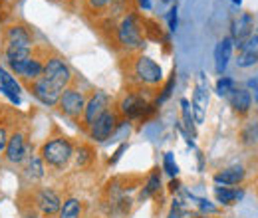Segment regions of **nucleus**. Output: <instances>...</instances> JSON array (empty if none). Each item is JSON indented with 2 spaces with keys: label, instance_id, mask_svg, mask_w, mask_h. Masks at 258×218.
I'll list each match as a JSON object with an SVG mask.
<instances>
[{
  "label": "nucleus",
  "instance_id": "1",
  "mask_svg": "<svg viewBox=\"0 0 258 218\" xmlns=\"http://www.w3.org/2000/svg\"><path fill=\"white\" fill-rule=\"evenodd\" d=\"M34 40L28 28L14 24L8 26L4 32V60L8 67H14L18 63L26 62L34 54Z\"/></svg>",
  "mask_w": 258,
  "mask_h": 218
},
{
  "label": "nucleus",
  "instance_id": "2",
  "mask_svg": "<svg viewBox=\"0 0 258 218\" xmlns=\"http://www.w3.org/2000/svg\"><path fill=\"white\" fill-rule=\"evenodd\" d=\"M42 161L52 169H64L74 157V145L68 137H52L40 147Z\"/></svg>",
  "mask_w": 258,
  "mask_h": 218
},
{
  "label": "nucleus",
  "instance_id": "3",
  "mask_svg": "<svg viewBox=\"0 0 258 218\" xmlns=\"http://www.w3.org/2000/svg\"><path fill=\"white\" fill-rule=\"evenodd\" d=\"M117 40L121 48L129 54L139 52L143 48L145 38H143V28L137 14H125L121 18V22L117 24Z\"/></svg>",
  "mask_w": 258,
  "mask_h": 218
},
{
  "label": "nucleus",
  "instance_id": "4",
  "mask_svg": "<svg viewBox=\"0 0 258 218\" xmlns=\"http://www.w3.org/2000/svg\"><path fill=\"white\" fill-rule=\"evenodd\" d=\"M131 74L141 86L155 88L163 82V69L157 62H153L149 56H135L131 63Z\"/></svg>",
  "mask_w": 258,
  "mask_h": 218
},
{
  "label": "nucleus",
  "instance_id": "5",
  "mask_svg": "<svg viewBox=\"0 0 258 218\" xmlns=\"http://www.w3.org/2000/svg\"><path fill=\"white\" fill-rule=\"evenodd\" d=\"M44 78L48 82H52L58 90L64 92L66 88H70L72 80H74V74H72V67L68 65L62 56H50L44 60Z\"/></svg>",
  "mask_w": 258,
  "mask_h": 218
},
{
  "label": "nucleus",
  "instance_id": "6",
  "mask_svg": "<svg viewBox=\"0 0 258 218\" xmlns=\"http://www.w3.org/2000/svg\"><path fill=\"white\" fill-rule=\"evenodd\" d=\"M117 111L123 117H127V119H147L155 111V105L153 103H147V99L141 94L131 92V94H127L119 101Z\"/></svg>",
  "mask_w": 258,
  "mask_h": 218
},
{
  "label": "nucleus",
  "instance_id": "7",
  "mask_svg": "<svg viewBox=\"0 0 258 218\" xmlns=\"http://www.w3.org/2000/svg\"><path fill=\"white\" fill-rule=\"evenodd\" d=\"M86 101H88V97H86L84 92H80L78 88H66L62 95H60V101H58L56 107L64 113L66 117H70L74 121H80L82 115H84Z\"/></svg>",
  "mask_w": 258,
  "mask_h": 218
},
{
  "label": "nucleus",
  "instance_id": "8",
  "mask_svg": "<svg viewBox=\"0 0 258 218\" xmlns=\"http://www.w3.org/2000/svg\"><path fill=\"white\" fill-rule=\"evenodd\" d=\"M109 105H111V97L105 94V92H101V90L94 92V94L88 97L86 107H84V115H82V123H84V127L90 129V127L96 123L97 119H99L107 109H111Z\"/></svg>",
  "mask_w": 258,
  "mask_h": 218
},
{
  "label": "nucleus",
  "instance_id": "9",
  "mask_svg": "<svg viewBox=\"0 0 258 218\" xmlns=\"http://www.w3.org/2000/svg\"><path fill=\"white\" fill-rule=\"evenodd\" d=\"M34 204H36L40 216L52 218V216H58L60 206H62V198H60V194L54 188L44 187V188H38L34 192Z\"/></svg>",
  "mask_w": 258,
  "mask_h": 218
},
{
  "label": "nucleus",
  "instance_id": "10",
  "mask_svg": "<svg viewBox=\"0 0 258 218\" xmlns=\"http://www.w3.org/2000/svg\"><path fill=\"white\" fill-rule=\"evenodd\" d=\"M30 151H32V147L28 145L26 135L22 131H14L8 137V145H6V151H4V159L10 165H22L28 159Z\"/></svg>",
  "mask_w": 258,
  "mask_h": 218
},
{
  "label": "nucleus",
  "instance_id": "11",
  "mask_svg": "<svg viewBox=\"0 0 258 218\" xmlns=\"http://www.w3.org/2000/svg\"><path fill=\"white\" fill-rule=\"evenodd\" d=\"M117 125H119V111H115V109H107V111L97 119L96 123L88 129V131H90V139H94V141H97V143L107 141V139L115 133Z\"/></svg>",
  "mask_w": 258,
  "mask_h": 218
},
{
  "label": "nucleus",
  "instance_id": "12",
  "mask_svg": "<svg viewBox=\"0 0 258 218\" xmlns=\"http://www.w3.org/2000/svg\"><path fill=\"white\" fill-rule=\"evenodd\" d=\"M28 88H30V92L32 95L42 103V105H46V107H56L58 105V101H60V95H62V90H58L52 82H48L44 76L42 78H38V80H34L28 84Z\"/></svg>",
  "mask_w": 258,
  "mask_h": 218
},
{
  "label": "nucleus",
  "instance_id": "13",
  "mask_svg": "<svg viewBox=\"0 0 258 218\" xmlns=\"http://www.w3.org/2000/svg\"><path fill=\"white\" fill-rule=\"evenodd\" d=\"M12 69V74H16L20 80H24V82H34V80H38V78H42L44 76V62L40 60V58H28L26 62L18 63V65H14V67H10Z\"/></svg>",
  "mask_w": 258,
  "mask_h": 218
},
{
  "label": "nucleus",
  "instance_id": "14",
  "mask_svg": "<svg viewBox=\"0 0 258 218\" xmlns=\"http://www.w3.org/2000/svg\"><path fill=\"white\" fill-rule=\"evenodd\" d=\"M238 46V67H248L258 62V36H248L244 42L236 44Z\"/></svg>",
  "mask_w": 258,
  "mask_h": 218
},
{
  "label": "nucleus",
  "instance_id": "15",
  "mask_svg": "<svg viewBox=\"0 0 258 218\" xmlns=\"http://www.w3.org/2000/svg\"><path fill=\"white\" fill-rule=\"evenodd\" d=\"M207 105H209V92L201 80V84L195 88L193 101H191V113H193L195 123H203L207 115Z\"/></svg>",
  "mask_w": 258,
  "mask_h": 218
},
{
  "label": "nucleus",
  "instance_id": "16",
  "mask_svg": "<svg viewBox=\"0 0 258 218\" xmlns=\"http://www.w3.org/2000/svg\"><path fill=\"white\" fill-rule=\"evenodd\" d=\"M226 97H228L230 107L234 109V113H238V115H242V117L250 113V109H252V95H250L248 90L234 88Z\"/></svg>",
  "mask_w": 258,
  "mask_h": 218
},
{
  "label": "nucleus",
  "instance_id": "17",
  "mask_svg": "<svg viewBox=\"0 0 258 218\" xmlns=\"http://www.w3.org/2000/svg\"><path fill=\"white\" fill-rule=\"evenodd\" d=\"M24 165V177L30 181V183H38L46 177V163L42 161L40 155H28V159L22 163Z\"/></svg>",
  "mask_w": 258,
  "mask_h": 218
},
{
  "label": "nucleus",
  "instance_id": "18",
  "mask_svg": "<svg viewBox=\"0 0 258 218\" xmlns=\"http://www.w3.org/2000/svg\"><path fill=\"white\" fill-rule=\"evenodd\" d=\"M0 92L6 95L12 103L20 105V84L16 82V78L12 74H8L6 69L0 71Z\"/></svg>",
  "mask_w": 258,
  "mask_h": 218
},
{
  "label": "nucleus",
  "instance_id": "19",
  "mask_svg": "<svg viewBox=\"0 0 258 218\" xmlns=\"http://www.w3.org/2000/svg\"><path fill=\"white\" fill-rule=\"evenodd\" d=\"M246 177V171L242 167H228V169H223L221 173L215 175V183L217 185H223V187H234V185H240Z\"/></svg>",
  "mask_w": 258,
  "mask_h": 218
},
{
  "label": "nucleus",
  "instance_id": "20",
  "mask_svg": "<svg viewBox=\"0 0 258 218\" xmlns=\"http://www.w3.org/2000/svg\"><path fill=\"white\" fill-rule=\"evenodd\" d=\"M252 28H254V18H252V14L244 12L242 16H238V20H234V24H232V34H234L236 44H240V42H244L248 36H252Z\"/></svg>",
  "mask_w": 258,
  "mask_h": 218
},
{
  "label": "nucleus",
  "instance_id": "21",
  "mask_svg": "<svg viewBox=\"0 0 258 218\" xmlns=\"http://www.w3.org/2000/svg\"><path fill=\"white\" fill-rule=\"evenodd\" d=\"M230 56H232V38H223L215 50V65H217L219 74H223L226 69Z\"/></svg>",
  "mask_w": 258,
  "mask_h": 218
},
{
  "label": "nucleus",
  "instance_id": "22",
  "mask_svg": "<svg viewBox=\"0 0 258 218\" xmlns=\"http://www.w3.org/2000/svg\"><path fill=\"white\" fill-rule=\"evenodd\" d=\"M84 214V202L76 196H68L62 200L58 218H82Z\"/></svg>",
  "mask_w": 258,
  "mask_h": 218
},
{
  "label": "nucleus",
  "instance_id": "23",
  "mask_svg": "<svg viewBox=\"0 0 258 218\" xmlns=\"http://www.w3.org/2000/svg\"><path fill=\"white\" fill-rule=\"evenodd\" d=\"M159 190H161V173H159V171H153V173L147 177V181H145V185H143V190L139 192V200H147V198L155 196Z\"/></svg>",
  "mask_w": 258,
  "mask_h": 218
},
{
  "label": "nucleus",
  "instance_id": "24",
  "mask_svg": "<svg viewBox=\"0 0 258 218\" xmlns=\"http://www.w3.org/2000/svg\"><path fill=\"white\" fill-rule=\"evenodd\" d=\"M242 190H236V188H230V187H215V198L225 204V206H230L234 202H238L242 198Z\"/></svg>",
  "mask_w": 258,
  "mask_h": 218
},
{
  "label": "nucleus",
  "instance_id": "25",
  "mask_svg": "<svg viewBox=\"0 0 258 218\" xmlns=\"http://www.w3.org/2000/svg\"><path fill=\"white\" fill-rule=\"evenodd\" d=\"M94 149L90 147V145H80L78 147V151H76V165L78 167H88L92 161H94Z\"/></svg>",
  "mask_w": 258,
  "mask_h": 218
},
{
  "label": "nucleus",
  "instance_id": "26",
  "mask_svg": "<svg viewBox=\"0 0 258 218\" xmlns=\"http://www.w3.org/2000/svg\"><path fill=\"white\" fill-rule=\"evenodd\" d=\"M173 88H175V71L171 74V78L167 80V84L163 86L161 90V95L157 97V101H155V105H161V103H165L169 97H171V94H173Z\"/></svg>",
  "mask_w": 258,
  "mask_h": 218
},
{
  "label": "nucleus",
  "instance_id": "27",
  "mask_svg": "<svg viewBox=\"0 0 258 218\" xmlns=\"http://www.w3.org/2000/svg\"><path fill=\"white\" fill-rule=\"evenodd\" d=\"M163 169H165V173L169 175V177H177L179 175V167H177V163H175V159H173V153H165L163 157Z\"/></svg>",
  "mask_w": 258,
  "mask_h": 218
},
{
  "label": "nucleus",
  "instance_id": "28",
  "mask_svg": "<svg viewBox=\"0 0 258 218\" xmlns=\"http://www.w3.org/2000/svg\"><path fill=\"white\" fill-rule=\"evenodd\" d=\"M111 4H113V0H86V8L90 12H96V14L107 10Z\"/></svg>",
  "mask_w": 258,
  "mask_h": 218
},
{
  "label": "nucleus",
  "instance_id": "29",
  "mask_svg": "<svg viewBox=\"0 0 258 218\" xmlns=\"http://www.w3.org/2000/svg\"><path fill=\"white\" fill-rule=\"evenodd\" d=\"M236 88V84H234V80H230V78H221L219 82H217V94L219 95H228L232 90Z\"/></svg>",
  "mask_w": 258,
  "mask_h": 218
},
{
  "label": "nucleus",
  "instance_id": "30",
  "mask_svg": "<svg viewBox=\"0 0 258 218\" xmlns=\"http://www.w3.org/2000/svg\"><path fill=\"white\" fill-rule=\"evenodd\" d=\"M181 107H183V117H185V125H187V129H189V133L195 137V127H193V113H191V105H189V101L187 99H181Z\"/></svg>",
  "mask_w": 258,
  "mask_h": 218
},
{
  "label": "nucleus",
  "instance_id": "31",
  "mask_svg": "<svg viewBox=\"0 0 258 218\" xmlns=\"http://www.w3.org/2000/svg\"><path fill=\"white\" fill-rule=\"evenodd\" d=\"M199 208H201L203 214H217V210H219L217 206H213V204H211L209 200H205V198L199 200Z\"/></svg>",
  "mask_w": 258,
  "mask_h": 218
},
{
  "label": "nucleus",
  "instance_id": "32",
  "mask_svg": "<svg viewBox=\"0 0 258 218\" xmlns=\"http://www.w3.org/2000/svg\"><path fill=\"white\" fill-rule=\"evenodd\" d=\"M8 131L6 127H0V157H4V151H6V145H8Z\"/></svg>",
  "mask_w": 258,
  "mask_h": 218
},
{
  "label": "nucleus",
  "instance_id": "33",
  "mask_svg": "<svg viewBox=\"0 0 258 218\" xmlns=\"http://www.w3.org/2000/svg\"><path fill=\"white\" fill-rule=\"evenodd\" d=\"M169 30L171 32L177 30V6H173L169 10Z\"/></svg>",
  "mask_w": 258,
  "mask_h": 218
},
{
  "label": "nucleus",
  "instance_id": "34",
  "mask_svg": "<svg viewBox=\"0 0 258 218\" xmlns=\"http://www.w3.org/2000/svg\"><path fill=\"white\" fill-rule=\"evenodd\" d=\"M125 149H127V143H123V145H121V147H119V149L115 151L113 159H109V165H115V163H117V161L121 159V155H123V151H125Z\"/></svg>",
  "mask_w": 258,
  "mask_h": 218
},
{
  "label": "nucleus",
  "instance_id": "35",
  "mask_svg": "<svg viewBox=\"0 0 258 218\" xmlns=\"http://www.w3.org/2000/svg\"><path fill=\"white\" fill-rule=\"evenodd\" d=\"M179 188H181V183H179V181H175V179H173V181L169 183V190H171V192H177Z\"/></svg>",
  "mask_w": 258,
  "mask_h": 218
},
{
  "label": "nucleus",
  "instance_id": "36",
  "mask_svg": "<svg viewBox=\"0 0 258 218\" xmlns=\"http://www.w3.org/2000/svg\"><path fill=\"white\" fill-rule=\"evenodd\" d=\"M181 216H183V212H181V208H175V206H173V210L169 212V218H181Z\"/></svg>",
  "mask_w": 258,
  "mask_h": 218
},
{
  "label": "nucleus",
  "instance_id": "37",
  "mask_svg": "<svg viewBox=\"0 0 258 218\" xmlns=\"http://www.w3.org/2000/svg\"><path fill=\"white\" fill-rule=\"evenodd\" d=\"M137 4H139L141 8H145V10H149V8H151V2H149V0H137Z\"/></svg>",
  "mask_w": 258,
  "mask_h": 218
},
{
  "label": "nucleus",
  "instance_id": "38",
  "mask_svg": "<svg viewBox=\"0 0 258 218\" xmlns=\"http://www.w3.org/2000/svg\"><path fill=\"white\" fill-rule=\"evenodd\" d=\"M22 218H44V216H40V214H36V212H26Z\"/></svg>",
  "mask_w": 258,
  "mask_h": 218
},
{
  "label": "nucleus",
  "instance_id": "39",
  "mask_svg": "<svg viewBox=\"0 0 258 218\" xmlns=\"http://www.w3.org/2000/svg\"><path fill=\"white\" fill-rule=\"evenodd\" d=\"M232 2H236V4H240V2H242V0H232Z\"/></svg>",
  "mask_w": 258,
  "mask_h": 218
},
{
  "label": "nucleus",
  "instance_id": "40",
  "mask_svg": "<svg viewBox=\"0 0 258 218\" xmlns=\"http://www.w3.org/2000/svg\"><path fill=\"white\" fill-rule=\"evenodd\" d=\"M203 218H209V216H203Z\"/></svg>",
  "mask_w": 258,
  "mask_h": 218
},
{
  "label": "nucleus",
  "instance_id": "41",
  "mask_svg": "<svg viewBox=\"0 0 258 218\" xmlns=\"http://www.w3.org/2000/svg\"><path fill=\"white\" fill-rule=\"evenodd\" d=\"M0 71H2V67H0Z\"/></svg>",
  "mask_w": 258,
  "mask_h": 218
}]
</instances>
